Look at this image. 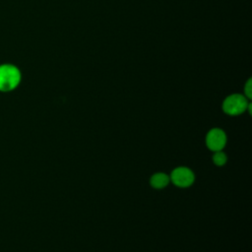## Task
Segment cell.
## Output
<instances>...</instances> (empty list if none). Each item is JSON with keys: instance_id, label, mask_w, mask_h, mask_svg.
Instances as JSON below:
<instances>
[{"instance_id": "obj_2", "label": "cell", "mask_w": 252, "mask_h": 252, "mask_svg": "<svg viewBox=\"0 0 252 252\" xmlns=\"http://www.w3.org/2000/svg\"><path fill=\"white\" fill-rule=\"evenodd\" d=\"M169 178L175 188L186 190L195 183L196 174L190 166L186 164H179L171 168Z\"/></svg>"}, {"instance_id": "obj_3", "label": "cell", "mask_w": 252, "mask_h": 252, "mask_svg": "<svg viewBox=\"0 0 252 252\" xmlns=\"http://www.w3.org/2000/svg\"><path fill=\"white\" fill-rule=\"evenodd\" d=\"M204 144L210 153L223 151L227 145V134L219 126L209 128L204 136Z\"/></svg>"}, {"instance_id": "obj_4", "label": "cell", "mask_w": 252, "mask_h": 252, "mask_svg": "<svg viewBox=\"0 0 252 252\" xmlns=\"http://www.w3.org/2000/svg\"><path fill=\"white\" fill-rule=\"evenodd\" d=\"M22 74L18 67L11 64L0 65V92L15 90L21 83Z\"/></svg>"}, {"instance_id": "obj_5", "label": "cell", "mask_w": 252, "mask_h": 252, "mask_svg": "<svg viewBox=\"0 0 252 252\" xmlns=\"http://www.w3.org/2000/svg\"><path fill=\"white\" fill-rule=\"evenodd\" d=\"M149 186L155 191L164 190L170 183L169 174L163 170L154 171L148 178Z\"/></svg>"}, {"instance_id": "obj_6", "label": "cell", "mask_w": 252, "mask_h": 252, "mask_svg": "<svg viewBox=\"0 0 252 252\" xmlns=\"http://www.w3.org/2000/svg\"><path fill=\"white\" fill-rule=\"evenodd\" d=\"M227 160L228 156L223 151L214 152L211 156V161L215 167H223L227 163Z\"/></svg>"}, {"instance_id": "obj_1", "label": "cell", "mask_w": 252, "mask_h": 252, "mask_svg": "<svg viewBox=\"0 0 252 252\" xmlns=\"http://www.w3.org/2000/svg\"><path fill=\"white\" fill-rule=\"evenodd\" d=\"M220 109L223 114L229 117L252 116V102L242 93H231L225 95L220 102Z\"/></svg>"}, {"instance_id": "obj_7", "label": "cell", "mask_w": 252, "mask_h": 252, "mask_svg": "<svg viewBox=\"0 0 252 252\" xmlns=\"http://www.w3.org/2000/svg\"><path fill=\"white\" fill-rule=\"evenodd\" d=\"M242 94L250 100H252V78L248 79L242 89Z\"/></svg>"}]
</instances>
